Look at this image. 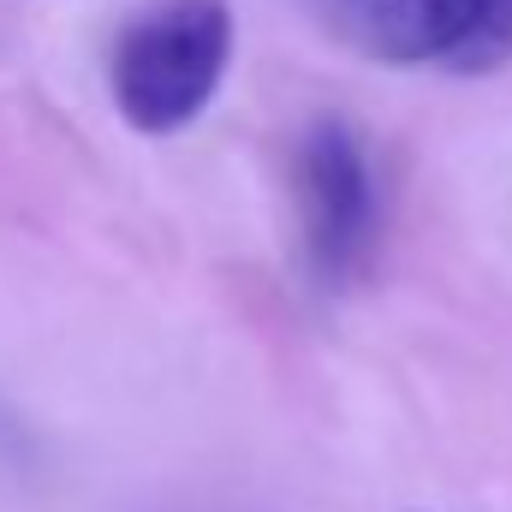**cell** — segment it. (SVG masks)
I'll use <instances>...</instances> for the list:
<instances>
[{"instance_id":"cell-1","label":"cell","mask_w":512,"mask_h":512,"mask_svg":"<svg viewBox=\"0 0 512 512\" xmlns=\"http://www.w3.org/2000/svg\"><path fill=\"white\" fill-rule=\"evenodd\" d=\"M239 48V18L227 0H149L131 12L108 54L114 114L137 137H173L197 126L221 96Z\"/></svg>"},{"instance_id":"cell-2","label":"cell","mask_w":512,"mask_h":512,"mask_svg":"<svg viewBox=\"0 0 512 512\" xmlns=\"http://www.w3.org/2000/svg\"><path fill=\"white\" fill-rule=\"evenodd\" d=\"M382 233V185L376 161L364 149L358 126L346 120H316L298 137V239L304 268L328 286L346 292Z\"/></svg>"},{"instance_id":"cell-3","label":"cell","mask_w":512,"mask_h":512,"mask_svg":"<svg viewBox=\"0 0 512 512\" xmlns=\"http://www.w3.org/2000/svg\"><path fill=\"white\" fill-rule=\"evenodd\" d=\"M334 24L382 66L495 72L512 60V0H334Z\"/></svg>"}]
</instances>
